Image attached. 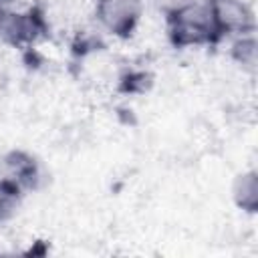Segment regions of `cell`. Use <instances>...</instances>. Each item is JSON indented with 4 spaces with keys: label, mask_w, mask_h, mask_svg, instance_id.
Wrapping results in <instances>:
<instances>
[{
    "label": "cell",
    "mask_w": 258,
    "mask_h": 258,
    "mask_svg": "<svg viewBox=\"0 0 258 258\" xmlns=\"http://www.w3.org/2000/svg\"><path fill=\"white\" fill-rule=\"evenodd\" d=\"M141 0H97L95 18L103 30L117 38H131L141 22Z\"/></svg>",
    "instance_id": "277c9868"
},
{
    "label": "cell",
    "mask_w": 258,
    "mask_h": 258,
    "mask_svg": "<svg viewBox=\"0 0 258 258\" xmlns=\"http://www.w3.org/2000/svg\"><path fill=\"white\" fill-rule=\"evenodd\" d=\"M230 54L236 60V64H240L242 69H246L250 73L256 71V36H254V32L236 36Z\"/></svg>",
    "instance_id": "ba28073f"
},
{
    "label": "cell",
    "mask_w": 258,
    "mask_h": 258,
    "mask_svg": "<svg viewBox=\"0 0 258 258\" xmlns=\"http://www.w3.org/2000/svg\"><path fill=\"white\" fill-rule=\"evenodd\" d=\"M232 200L238 210L256 214L258 210V173L254 169L242 171L232 181Z\"/></svg>",
    "instance_id": "8992f818"
},
{
    "label": "cell",
    "mask_w": 258,
    "mask_h": 258,
    "mask_svg": "<svg viewBox=\"0 0 258 258\" xmlns=\"http://www.w3.org/2000/svg\"><path fill=\"white\" fill-rule=\"evenodd\" d=\"M167 38L175 48L208 46L220 42L206 2H185L167 12Z\"/></svg>",
    "instance_id": "6da1fadb"
},
{
    "label": "cell",
    "mask_w": 258,
    "mask_h": 258,
    "mask_svg": "<svg viewBox=\"0 0 258 258\" xmlns=\"http://www.w3.org/2000/svg\"><path fill=\"white\" fill-rule=\"evenodd\" d=\"M206 8L220 40L256 32L254 10L246 0H206Z\"/></svg>",
    "instance_id": "3957f363"
},
{
    "label": "cell",
    "mask_w": 258,
    "mask_h": 258,
    "mask_svg": "<svg viewBox=\"0 0 258 258\" xmlns=\"http://www.w3.org/2000/svg\"><path fill=\"white\" fill-rule=\"evenodd\" d=\"M46 18L38 6L26 10H14L8 6L0 8V42L12 48H30L38 38L46 34Z\"/></svg>",
    "instance_id": "7a4b0ae2"
},
{
    "label": "cell",
    "mask_w": 258,
    "mask_h": 258,
    "mask_svg": "<svg viewBox=\"0 0 258 258\" xmlns=\"http://www.w3.org/2000/svg\"><path fill=\"white\" fill-rule=\"evenodd\" d=\"M24 189L6 175H0V224L10 222L22 208Z\"/></svg>",
    "instance_id": "52a82bcc"
},
{
    "label": "cell",
    "mask_w": 258,
    "mask_h": 258,
    "mask_svg": "<svg viewBox=\"0 0 258 258\" xmlns=\"http://www.w3.org/2000/svg\"><path fill=\"white\" fill-rule=\"evenodd\" d=\"M2 167H4L2 175L16 181L24 191H36L42 185V179H44L42 163L30 151L10 149L2 157Z\"/></svg>",
    "instance_id": "5b68a950"
}]
</instances>
